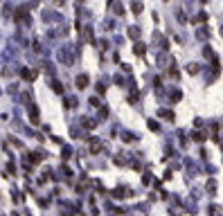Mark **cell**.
Listing matches in <instances>:
<instances>
[{
  "mask_svg": "<svg viewBox=\"0 0 223 216\" xmlns=\"http://www.w3.org/2000/svg\"><path fill=\"white\" fill-rule=\"evenodd\" d=\"M36 74H34L32 70H23V79H34Z\"/></svg>",
  "mask_w": 223,
  "mask_h": 216,
  "instance_id": "obj_2",
  "label": "cell"
},
{
  "mask_svg": "<svg viewBox=\"0 0 223 216\" xmlns=\"http://www.w3.org/2000/svg\"><path fill=\"white\" fill-rule=\"evenodd\" d=\"M86 83H88V77H79V79H77V86H79V88H84Z\"/></svg>",
  "mask_w": 223,
  "mask_h": 216,
  "instance_id": "obj_1",
  "label": "cell"
},
{
  "mask_svg": "<svg viewBox=\"0 0 223 216\" xmlns=\"http://www.w3.org/2000/svg\"><path fill=\"white\" fill-rule=\"evenodd\" d=\"M135 52H137V54H142V52H144V45H140V43H137V45H135Z\"/></svg>",
  "mask_w": 223,
  "mask_h": 216,
  "instance_id": "obj_3",
  "label": "cell"
}]
</instances>
